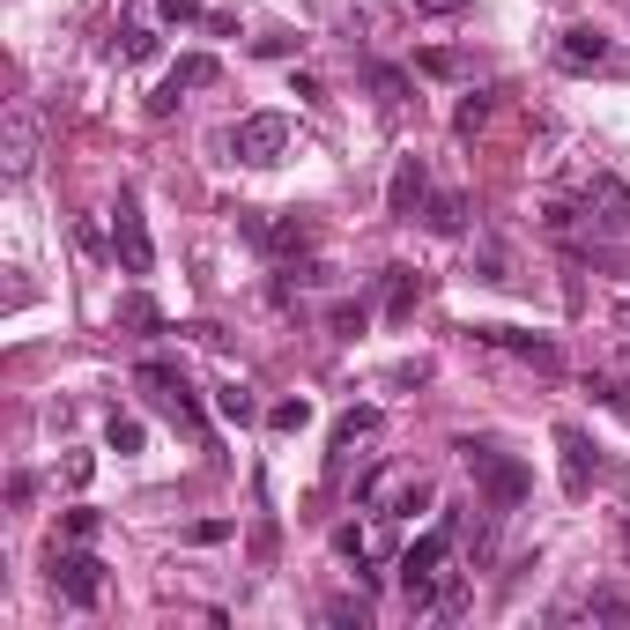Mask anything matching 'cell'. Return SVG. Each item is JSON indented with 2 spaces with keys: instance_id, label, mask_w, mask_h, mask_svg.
<instances>
[{
  "instance_id": "cell-1",
  "label": "cell",
  "mask_w": 630,
  "mask_h": 630,
  "mask_svg": "<svg viewBox=\"0 0 630 630\" xmlns=\"http://www.w3.org/2000/svg\"><path fill=\"white\" fill-rule=\"evenodd\" d=\"M461 461H467V475H475V489L489 497V512H519L527 505V489H534V475L512 453H497V445H475V437H461Z\"/></svg>"
},
{
  "instance_id": "cell-2",
  "label": "cell",
  "mask_w": 630,
  "mask_h": 630,
  "mask_svg": "<svg viewBox=\"0 0 630 630\" xmlns=\"http://www.w3.org/2000/svg\"><path fill=\"white\" fill-rule=\"evenodd\" d=\"M453 571V519L431 534H415L409 549H401V593H409V608L423 616V601H431V586Z\"/></svg>"
},
{
  "instance_id": "cell-3",
  "label": "cell",
  "mask_w": 630,
  "mask_h": 630,
  "mask_svg": "<svg viewBox=\"0 0 630 630\" xmlns=\"http://www.w3.org/2000/svg\"><path fill=\"white\" fill-rule=\"evenodd\" d=\"M142 386L156 393V409H164L171 423H178V431L194 437V445L208 437V415H200V401H194V386H186V371H178V364H164V357H148V364H142Z\"/></svg>"
},
{
  "instance_id": "cell-4",
  "label": "cell",
  "mask_w": 630,
  "mask_h": 630,
  "mask_svg": "<svg viewBox=\"0 0 630 630\" xmlns=\"http://www.w3.org/2000/svg\"><path fill=\"white\" fill-rule=\"evenodd\" d=\"M230 156H238V164H282V156H290V120H282V112H252V120H238L230 126Z\"/></svg>"
},
{
  "instance_id": "cell-5",
  "label": "cell",
  "mask_w": 630,
  "mask_h": 630,
  "mask_svg": "<svg viewBox=\"0 0 630 630\" xmlns=\"http://www.w3.org/2000/svg\"><path fill=\"white\" fill-rule=\"evenodd\" d=\"M216 82H223V60H216V52H178L171 74L148 90V120H171V112H178V90H216Z\"/></svg>"
},
{
  "instance_id": "cell-6",
  "label": "cell",
  "mask_w": 630,
  "mask_h": 630,
  "mask_svg": "<svg viewBox=\"0 0 630 630\" xmlns=\"http://www.w3.org/2000/svg\"><path fill=\"white\" fill-rule=\"evenodd\" d=\"M52 593L68 608H97L104 601V564L90 549H52Z\"/></svg>"
},
{
  "instance_id": "cell-7",
  "label": "cell",
  "mask_w": 630,
  "mask_h": 630,
  "mask_svg": "<svg viewBox=\"0 0 630 630\" xmlns=\"http://www.w3.org/2000/svg\"><path fill=\"white\" fill-rule=\"evenodd\" d=\"M112 252H120L126 275H148L156 267V238H148V216H142L134 194H120V208H112Z\"/></svg>"
},
{
  "instance_id": "cell-8",
  "label": "cell",
  "mask_w": 630,
  "mask_h": 630,
  "mask_svg": "<svg viewBox=\"0 0 630 630\" xmlns=\"http://www.w3.org/2000/svg\"><path fill=\"white\" fill-rule=\"evenodd\" d=\"M586 223H593L601 238H623V230H630V186L616 178V171L586 178Z\"/></svg>"
},
{
  "instance_id": "cell-9",
  "label": "cell",
  "mask_w": 630,
  "mask_h": 630,
  "mask_svg": "<svg viewBox=\"0 0 630 630\" xmlns=\"http://www.w3.org/2000/svg\"><path fill=\"white\" fill-rule=\"evenodd\" d=\"M475 341L505 349V357H519V364H534V371H564V349L549 334H527V327H475Z\"/></svg>"
},
{
  "instance_id": "cell-10",
  "label": "cell",
  "mask_w": 630,
  "mask_h": 630,
  "mask_svg": "<svg viewBox=\"0 0 630 630\" xmlns=\"http://www.w3.org/2000/svg\"><path fill=\"white\" fill-rule=\"evenodd\" d=\"M238 230L260 245V252H275V260H297V252L312 245V223H304V216H245Z\"/></svg>"
},
{
  "instance_id": "cell-11",
  "label": "cell",
  "mask_w": 630,
  "mask_h": 630,
  "mask_svg": "<svg viewBox=\"0 0 630 630\" xmlns=\"http://www.w3.org/2000/svg\"><path fill=\"white\" fill-rule=\"evenodd\" d=\"M557 453H564V489H571V497H586V489H593V475H601V445H593L579 423H557Z\"/></svg>"
},
{
  "instance_id": "cell-12",
  "label": "cell",
  "mask_w": 630,
  "mask_h": 630,
  "mask_svg": "<svg viewBox=\"0 0 630 630\" xmlns=\"http://www.w3.org/2000/svg\"><path fill=\"white\" fill-rule=\"evenodd\" d=\"M423 200H431V171H423V156H401L393 178H386V216L415 223V216H423Z\"/></svg>"
},
{
  "instance_id": "cell-13",
  "label": "cell",
  "mask_w": 630,
  "mask_h": 630,
  "mask_svg": "<svg viewBox=\"0 0 630 630\" xmlns=\"http://www.w3.org/2000/svg\"><path fill=\"white\" fill-rule=\"evenodd\" d=\"M557 60H564V68H601V60H608V30L571 23V30H564V45H557Z\"/></svg>"
},
{
  "instance_id": "cell-14",
  "label": "cell",
  "mask_w": 630,
  "mask_h": 630,
  "mask_svg": "<svg viewBox=\"0 0 630 630\" xmlns=\"http://www.w3.org/2000/svg\"><path fill=\"white\" fill-rule=\"evenodd\" d=\"M379 431V409H349L334 423V453H327V475H341V467H349V453H357V437H371Z\"/></svg>"
},
{
  "instance_id": "cell-15",
  "label": "cell",
  "mask_w": 630,
  "mask_h": 630,
  "mask_svg": "<svg viewBox=\"0 0 630 630\" xmlns=\"http://www.w3.org/2000/svg\"><path fill=\"white\" fill-rule=\"evenodd\" d=\"M30 164H38V126H30V112H16L8 120V178H30Z\"/></svg>"
},
{
  "instance_id": "cell-16",
  "label": "cell",
  "mask_w": 630,
  "mask_h": 630,
  "mask_svg": "<svg viewBox=\"0 0 630 630\" xmlns=\"http://www.w3.org/2000/svg\"><path fill=\"white\" fill-rule=\"evenodd\" d=\"M423 304V275L415 267H386V319H409Z\"/></svg>"
},
{
  "instance_id": "cell-17",
  "label": "cell",
  "mask_w": 630,
  "mask_h": 630,
  "mask_svg": "<svg viewBox=\"0 0 630 630\" xmlns=\"http://www.w3.org/2000/svg\"><path fill=\"white\" fill-rule=\"evenodd\" d=\"M423 223H431L437 238H461V230H467V200L461 194H431V200H423Z\"/></svg>"
},
{
  "instance_id": "cell-18",
  "label": "cell",
  "mask_w": 630,
  "mask_h": 630,
  "mask_svg": "<svg viewBox=\"0 0 630 630\" xmlns=\"http://www.w3.org/2000/svg\"><path fill=\"white\" fill-rule=\"evenodd\" d=\"M104 445H112V453H142L148 431L134 423V415H112V423H104Z\"/></svg>"
},
{
  "instance_id": "cell-19",
  "label": "cell",
  "mask_w": 630,
  "mask_h": 630,
  "mask_svg": "<svg viewBox=\"0 0 630 630\" xmlns=\"http://www.w3.org/2000/svg\"><path fill=\"white\" fill-rule=\"evenodd\" d=\"M364 82H371V90H379L386 104H401V97H409V74H401V68H364Z\"/></svg>"
},
{
  "instance_id": "cell-20",
  "label": "cell",
  "mask_w": 630,
  "mask_h": 630,
  "mask_svg": "<svg viewBox=\"0 0 630 630\" xmlns=\"http://www.w3.org/2000/svg\"><path fill=\"white\" fill-rule=\"evenodd\" d=\"M267 423H275V431H304V423H312V401H304V393H297V401H275Z\"/></svg>"
},
{
  "instance_id": "cell-21",
  "label": "cell",
  "mask_w": 630,
  "mask_h": 630,
  "mask_svg": "<svg viewBox=\"0 0 630 630\" xmlns=\"http://www.w3.org/2000/svg\"><path fill=\"white\" fill-rule=\"evenodd\" d=\"M423 74H445V82H453V74H467V52H453V45L423 52Z\"/></svg>"
},
{
  "instance_id": "cell-22",
  "label": "cell",
  "mask_w": 630,
  "mask_h": 630,
  "mask_svg": "<svg viewBox=\"0 0 630 630\" xmlns=\"http://www.w3.org/2000/svg\"><path fill=\"white\" fill-rule=\"evenodd\" d=\"M586 616H601V623H630V601H623V593H593Z\"/></svg>"
},
{
  "instance_id": "cell-23",
  "label": "cell",
  "mask_w": 630,
  "mask_h": 630,
  "mask_svg": "<svg viewBox=\"0 0 630 630\" xmlns=\"http://www.w3.org/2000/svg\"><path fill=\"white\" fill-rule=\"evenodd\" d=\"M216 409L230 415V423H252V393H245V386H223V393H216Z\"/></svg>"
},
{
  "instance_id": "cell-24",
  "label": "cell",
  "mask_w": 630,
  "mask_h": 630,
  "mask_svg": "<svg viewBox=\"0 0 630 630\" xmlns=\"http://www.w3.org/2000/svg\"><path fill=\"white\" fill-rule=\"evenodd\" d=\"M120 60H156V30H126V38H120Z\"/></svg>"
},
{
  "instance_id": "cell-25",
  "label": "cell",
  "mask_w": 630,
  "mask_h": 630,
  "mask_svg": "<svg viewBox=\"0 0 630 630\" xmlns=\"http://www.w3.org/2000/svg\"><path fill=\"white\" fill-rule=\"evenodd\" d=\"M120 319H126V327H164V312H156L148 297H126V304H120Z\"/></svg>"
},
{
  "instance_id": "cell-26",
  "label": "cell",
  "mask_w": 630,
  "mask_h": 630,
  "mask_svg": "<svg viewBox=\"0 0 630 630\" xmlns=\"http://www.w3.org/2000/svg\"><path fill=\"white\" fill-rule=\"evenodd\" d=\"M483 120H489V97H467L461 112H453V134H475Z\"/></svg>"
},
{
  "instance_id": "cell-27",
  "label": "cell",
  "mask_w": 630,
  "mask_h": 630,
  "mask_svg": "<svg viewBox=\"0 0 630 630\" xmlns=\"http://www.w3.org/2000/svg\"><path fill=\"white\" fill-rule=\"evenodd\" d=\"M97 527H104V519H97L90 505H74V512H68V534H74V541H97Z\"/></svg>"
},
{
  "instance_id": "cell-28",
  "label": "cell",
  "mask_w": 630,
  "mask_h": 630,
  "mask_svg": "<svg viewBox=\"0 0 630 630\" xmlns=\"http://www.w3.org/2000/svg\"><path fill=\"white\" fill-rule=\"evenodd\" d=\"M327 623H357V630H364L371 608H364V601H327Z\"/></svg>"
},
{
  "instance_id": "cell-29",
  "label": "cell",
  "mask_w": 630,
  "mask_h": 630,
  "mask_svg": "<svg viewBox=\"0 0 630 630\" xmlns=\"http://www.w3.org/2000/svg\"><path fill=\"white\" fill-rule=\"evenodd\" d=\"M156 16H164L171 30H178V23H200V8H194V0H156Z\"/></svg>"
},
{
  "instance_id": "cell-30",
  "label": "cell",
  "mask_w": 630,
  "mask_h": 630,
  "mask_svg": "<svg viewBox=\"0 0 630 630\" xmlns=\"http://www.w3.org/2000/svg\"><path fill=\"white\" fill-rule=\"evenodd\" d=\"M334 334H341V341L364 334V304H341V312H334Z\"/></svg>"
},
{
  "instance_id": "cell-31",
  "label": "cell",
  "mask_w": 630,
  "mask_h": 630,
  "mask_svg": "<svg viewBox=\"0 0 630 630\" xmlns=\"http://www.w3.org/2000/svg\"><path fill=\"white\" fill-rule=\"evenodd\" d=\"M467 0H409V16H461Z\"/></svg>"
},
{
  "instance_id": "cell-32",
  "label": "cell",
  "mask_w": 630,
  "mask_h": 630,
  "mask_svg": "<svg viewBox=\"0 0 630 630\" xmlns=\"http://www.w3.org/2000/svg\"><path fill=\"white\" fill-rule=\"evenodd\" d=\"M90 467H97V461H90V453H74V461L60 467V475H68V489H82V483H90Z\"/></svg>"
},
{
  "instance_id": "cell-33",
  "label": "cell",
  "mask_w": 630,
  "mask_h": 630,
  "mask_svg": "<svg viewBox=\"0 0 630 630\" xmlns=\"http://www.w3.org/2000/svg\"><path fill=\"white\" fill-rule=\"evenodd\" d=\"M616 319H623V327H630V304H623V312H616Z\"/></svg>"
}]
</instances>
